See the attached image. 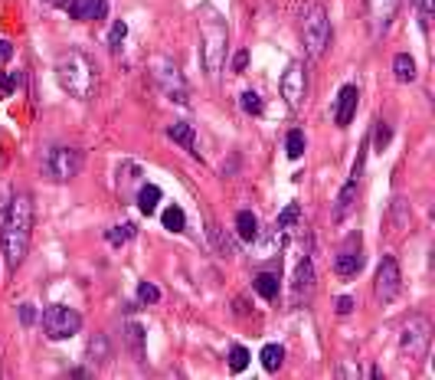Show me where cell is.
I'll return each mask as SVG.
<instances>
[{"instance_id":"cell-1","label":"cell","mask_w":435,"mask_h":380,"mask_svg":"<svg viewBox=\"0 0 435 380\" xmlns=\"http://www.w3.org/2000/svg\"><path fill=\"white\" fill-rule=\"evenodd\" d=\"M30 236H33V197L30 193H13L7 203V213H3V229H0V240H3V263L7 269H20V263L26 259L30 249Z\"/></svg>"},{"instance_id":"cell-2","label":"cell","mask_w":435,"mask_h":380,"mask_svg":"<svg viewBox=\"0 0 435 380\" xmlns=\"http://www.w3.org/2000/svg\"><path fill=\"white\" fill-rule=\"evenodd\" d=\"M226 43H229L226 20L216 13V7L203 3L200 7V59H203L206 76H220L226 63Z\"/></svg>"},{"instance_id":"cell-3","label":"cell","mask_w":435,"mask_h":380,"mask_svg":"<svg viewBox=\"0 0 435 380\" xmlns=\"http://www.w3.org/2000/svg\"><path fill=\"white\" fill-rule=\"evenodd\" d=\"M56 79H59L62 92H69L72 99H92L95 89H99V73H95V63L88 59L86 53L69 50L56 59Z\"/></svg>"},{"instance_id":"cell-4","label":"cell","mask_w":435,"mask_h":380,"mask_svg":"<svg viewBox=\"0 0 435 380\" xmlns=\"http://www.w3.org/2000/svg\"><path fill=\"white\" fill-rule=\"evenodd\" d=\"M39 171H43L52 184H66V180H72L75 174H82V151H79V148H69V144H50V148L43 151Z\"/></svg>"},{"instance_id":"cell-5","label":"cell","mask_w":435,"mask_h":380,"mask_svg":"<svg viewBox=\"0 0 435 380\" xmlns=\"http://www.w3.org/2000/svg\"><path fill=\"white\" fill-rule=\"evenodd\" d=\"M301 39H304V50H308L311 59H321L327 53V46H331V20H327V10L321 3H314L301 17Z\"/></svg>"},{"instance_id":"cell-6","label":"cell","mask_w":435,"mask_h":380,"mask_svg":"<svg viewBox=\"0 0 435 380\" xmlns=\"http://www.w3.org/2000/svg\"><path fill=\"white\" fill-rule=\"evenodd\" d=\"M39 325H43V334L50 341H66V338L82 331V315L75 308H66V305H50L39 318Z\"/></svg>"},{"instance_id":"cell-7","label":"cell","mask_w":435,"mask_h":380,"mask_svg":"<svg viewBox=\"0 0 435 380\" xmlns=\"http://www.w3.org/2000/svg\"><path fill=\"white\" fill-rule=\"evenodd\" d=\"M429 344H432V321L423 315H412L406 325H403V334H399V348L403 354H409L412 361H423L429 354Z\"/></svg>"},{"instance_id":"cell-8","label":"cell","mask_w":435,"mask_h":380,"mask_svg":"<svg viewBox=\"0 0 435 380\" xmlns=\"http://www.w3.org/2000/svg\"><path fill=\"white\" fill-rule=\"evenodd\" d=\"M154 79H157L161 92L171 102H177V105H190V89H186V79H184V73L177 69V63H171V59H157V63H154Z\"/></svg>"},{"instance_id":"cell-9","label":"cell","mask_w":435,"mask_h":380,"mask_svg":"<svg viewBox=\"0 0 435 380\" xmlns=\"http://www.w3.org/2000/svg\"><path fill=\"white\" fill-rule=\"evenodd\" d=\"M403 289V272H399V263L393 256H386L383 263L376 266V282H373V292L383 305H389Z\"/></svg>"},{"instance_id":"cell-10","label":"cell","mask_w":435,"mask_h":380,"mask_svg":"<svg viewBox=\"0 0 435 380\" xmlns=\"http://www.w3.org/2000/svg\"><path fill=\"white\" fill-rule=\"evenodd\" d=\"M282 95L291 108H301L308 99V76H304V66H288L285 76H282Z\"/></svg>"},{"instance_id":"cell-11","label":"cell","mask_w":435,"mask_h":380,"mask_svg":"<svg viewBox=\"0 0 435 380\" xmlns=\"http://www.w3.org/2000/svg\"><path fill=\"white\" fill-rule=\"evenodd\" d=\"M354 243H360V233H354V236L347 240V246H344L334 259V272L340 276V279H354V276L363 269V253H360V246L354 249Z\"/></svg>"},{"instance_id":"cell-12","label":"cell","mask_w":435,"mask_h":380,"mask_svg":"<svg viewBox=\"0 0 435 380\" xmlns=\"http://www.w3.org/2000/svg\"><path fill=\"white\" fill-rule=\"evenodd\" d=\"M396 10H399V0H367V13H370L373 37H383L386 30H389Z\"/></svg>"},{"instance_id":"cell-13","label":"cell","mask_w":435,"mask_h":380,"mask_svg":"<svg viewBox=\"0 0 435 380\" xmlns=\"http://www.w3.org/2000/svg\"><path fill=\"white\" fill-rule=\"evenodd\" d=\"M357 105H360V89L357 86H344L337 92V105H334V122L337 128H347L357 115Z\"/></svg>"},{"instance_id":"cell-14","label":"cell","mask_w":435,"mask_h":380,"mask_svg":"<svg viewBox=\"0 0 435 380\" xmlns=\"http://www.w3.org/2000/svg\"><path fill=\"white\" fill-rule=\"evenodd\" d=\"M66 13L72 20H105L108 0H66Z\"/></svg>"},{"instance_id":"cell-15","label":"cell","mask_w":435,"mask_h":380,"mask_svg":"<svg viewBox=\"0 0 435 380\" xmlns=\"http://www.w3.org/2000/svg\"><path fill=\"white\" fill-rule=\"evenodd\" d=\"M311 292H314V263H311L308 256L298 263V269H295V282H291V295H295V305L308 302Z\"/></svg>"},{"instance_id":"cell-16","label":"cell","mask_w":435,"mask_h":380,"mask_svg":"<svg viewBox=\"0 0 435 380\" xmlns=\"http://www.w3.org/2000/svg\"><path fill=\"white\" fill-rule=\"evenodd\" d=\"M357 184H360V178L350 174V180L340 187V193H337V203H334V220L337 223H344V220L350 216V210L357 207Z\"/></svg>"},{"instance_id":"cell-17","label":"cell","mask_w":435,"mask_h":380,"mask_svg":"<svg viewBox=\"0 0 435 380\" xmlns=\"http://www.w3.org/2000/svg\"><path fill=\"white\" fill-rule=\"evenodd\" d=\"M122 334H124V348H128L131 357L141 364V361H144V334H148V331L141 328L137 321H128V325L122 328Z\"/></svg>"},{"instance_id":"cell-18","label":"cell","mask_w":435,"mask_h":380,"mask_svg":"<svg viewBox=\"0 0 435 380\" xmlns=\"http://www.w3.org/2000/svg\"><path fill=\"white\" fill-rule=\"evenodd\" d=\"M167 138L177 141V144L186 148L190 154H197V148H193V144H197V135H193V125H190V122H174V125L167 128Z\"/></svg>"},{"instance_id":"cell-19","label":"cell","mask_w":435,"mask_h":380,"mask_svg":"<svg viewBox=\"0 0 435 380\" xmlns=\"http://www.w3.org/2000/svg\"><path fill=\"white\" fill-rule=\"evenodd\" d=\"M157 207H161V187L141 184V187H137V210L144 216H151V213H157Z\"/></svg>"},{"instance_id":"cell-20","label":"cell","mask_w":435,"mask_h":380,"mask_svg":"<svg viewBox=\"0 0 435 380\" xmlns=\"http://www.w3.org/2000/svg\"><path fill=\"white\" fill-rule=\"evenodd\" d=\"M86 357L92 361V364H108V357H112V344H108V338L105 334H92L88 338V348H86Z\"/></svg>"},{"instance_id":"cell-21","label":"cell","mask_w":435,"mask_h":380,"mask_svg":"<svg viewBox=\"0 0 435 380\" xmlns=\"http://www.w3.org/2000/svg\"><path fill=\"white\" fill-rule=\"evenodd\" d=\"M236 233H239V240H246V243L259 240V220H255L252 210H239L236 213Z\"/></svg>"},{"instance_id":"cell-22","label":"cell","mask_w":435,"mask_h":380,"mask_svg":"<svg viewBox=\"0 0 435 380\" xmlns=\"http://www.w3.org/2000/svg\"><path fill=\"white\" fill-rule=\"evenodd\" d=\"M206 233H210V243H213V249H216V256H223V259L236 256V243H233V236H226V233L216 227V223H210V227H206Z\"/></svg>"},{"instance_id":"cell-23","label":"cell","mask_w":435,"mask_h":380,"mask_svg":"<svg viewBox=\"0 0 435 380\" xmlns=\"http://www.w3.org/2000/svg\"><path fill=\"white\" fill-rule=\"evenodd\" d=\"M252 285H255V292H259L262 298H269V302L278 298V272H259L252 279Z\"/></svg>"},{"instance_id":"cell-24","label":"cell","mask_w":435,"mask_h":380,"mask_svg":"<svg viewBox=\"0 0 435 380\" xmlns=\"http://www.w3.org/2000/svg\"><path fill=\"white\" fill-rule=\"evenodd\" d=\"M393 76L399 82H412L416 79V59H412L409 53H399L396 59H393Z\"/></svg>"},{"instance_id":"cell-25","label":"cell","mask_w":435,"mask_h":380,"mask_svg":"<svg viewBox=\"0 0 435 380\" xmlns=\"http://www.w3.org/2000/svg\"><path fill=\"white\" fill-rule=\"evenodd\" d=\"M164 229H171V233H184L186 229V213H184V207H167V210H164Z\"/></svg>"},{"instance_id":"cell-26","label":"cell","mask_w":435,"mask_h":380,"mask_svg":"<svg viewBox=\"0 0 435 380\" xmlns=\"http://www.w3.org/2000/svg\"><path fill=\"white\" fill-rule=\"evenodd\" d=\"M282 361H285V348L282 344H265L262 348V368L265 370H278Z\"/></svg>"},{"instance_id":"cell-27","label":"cell","mask_w":435,"mask_h":380,"mask_svg":"<svg viewBox=\"0 0 435 380\" xmlns=\"http://www.w3.org/2000/svg\"><path fill=\"white\" fill-rule=\"evenodd\" d=\"M285 154L291 158V161H298L301 154H304V131L301 128H291L285 138Z\"/></svg>"},{"instance_id":"cell-28","label":"cell","mask_w":435,"mask_h":380,"mask_svg":"<svg viewBox=\"0 0 435 380\" xmlns=\"http://www.w3.org/2000/svg\"><path fill=\"white\" fill-rule=\"evenodd\" d=\"M239 105H242V112L246 115H262V108H265V105H262V95L255 89L242 92V95H239Z\"/></svg>"},{"instance_id":"cell-29","label":"cell","mask_w":435,"mask_h":380,"mask_svg":"<svg viewBox=\"0 0 435 380\" xmlns=\"http://www.w3.org/2000/svg\"><path fill=\"white\" fill-rule=\"evenodd\" d=\"M246 368H249V351L242 344H233V348H229V370H233V374H242Z\"/></svg>"},{"instance_id":"cell-30","label":"cell","mask_w":435,"mask_h":380,"mask_svg":"<svg viewBox=\"0 0 435 380\" xmlns=\"http://www.w3.org/2000/svg\"><path fill=\"white\" fill-rule=\"evenodd\" d=\"M298 216H301V207H298V203H288L285 210L278 213V220H275V227H278V229H285V233H288V229H291L295 223H298Z\"/></svg>"},{"instance_id":"cell-31","label":"cell","mask_w":435,"mask_h":380,"mask_svg":"<svg viewBox=\"0 0 435 380\" xmlns=\"http://www.w3.org/2000/svg\"><path fill=\"white\" fill-rule=\"evenodd\" d=\"M135 223H122V227H112L108 229V243L112 246H122V243H128V240H135Z\"/></svg>"},{"instance_id":"cell-32","label":"cell","mask_w":435,"mask_h":380,"mask_svg":"<svg viewBox=\"0 0 435 380\" xmlns=\"http://www.w3.org/2000/svg\"><path fill=\"white\" fill-rule=\"evenodd\" d=\"M137 302L141 305H157L161 302V289L151 285V282H141V285H137Z\"/></svg>"},{"instance_id":"cell-33","label":"cell","mask_w":435,"mask_h":380,"mask_svg":"<svg viewBox=\"0 0 435 380\" xmlns=\"http://www.w3.org/2000/svg\"><path fill=\"white\" fill-rule=\"evenodd\" d=\"M389 138H393V128L386 125L383 118H376V131H373V141H376V151H383L386 144H389Z\"/></svg>"},{"instance_id":"cell-34","label":"cell","mask_w":435,"mask_h":380,"mask_svg":"<svg viewBox=\"0 0 435 380\" xmlns=\"http://www.w3.org/2000/svg\"><path fill=\"white\" fill-rule=\"evenodd\" d=\"M124 37H128V26H124L122 20H118V23H112V30H108V46H112V53L122 50Z\"/></svg>"},{"instance_id":"cell-35","label":"cell","mask_w":435,"mask_h":380,"mask_svg":"<svg viewBox=\"0 0 435 380\" xmlns=\"http://www.w3.org/2000/svg\"><path fill=\"white\" fill-rule=\"evenodd\" d=\"M393 227H396V229L409 227V210H406V203H403V200L393 203Z\"/></svg>"},{"instance_id":"cell-36","label":"cell","mask_w":435,"mask_h":380,"mask_svg":"<svg viewBox=\"0 0 435 380\" xmlns=\"http://www.w3.org/2000/svg\"><path fill=\"white\" fill-rule=\"evenodd\" d=\"M20 86V76L17 73H7V76H0V99H7L13 89Z\"/></svg>"},{"instance_id":"cell-37","label":"cell","mask_w":435,"mask_h":380,"mask_svg":"<svg viewBox=\"0 0 435 380\" xmlns=\"http://www.w3.org/2000/svg\"><path fill=\"white\" fill-rule=\"evenodd\" d=\"M20 321H23V328H33V325H37V308L30 302L20 305Z\"/></svg>"},{"instance_id":"cell-38","label":"cell","mask_w":435,"mask_h":380,"mask_svg":"<svg viewBox=\"0 0 435 380\" xmlns=\"http://www.w3.org/2000/svg\"><path fill=\"white\" fill-rule=\"evenodd\" d=\"M412 3H416L419 17H423V23H429V17L435 13V0H412Z\"/></svg>"},{"instance_id":"cell-39","label":"cell","mask_w":435,"mask_h":380,"mask_svg":"<svg viewBox=\"0 0 435 380\" xmlns=\"http://www.w3.org/2000/svg\"><path fill=\"white\" fill-rule=\"evenodd\" d=\"M354 298H350V295H340V298H337L334 302V308H337V315H350V312H354Z\"/></svg>"},{"instance_id":"cell-40","label":"cell","mask_w":435,"mask_h":380,"mask_svg":"<svg viewBox=\"0 0 435 380\" xmlns=\"http://www.w3.org/2000/svg\"><path fill=\"white\" fill-rule=\"evenodd\" d=\"M246 63H249V53H236V59H233V73H246Z\"/></svg>"},{"instance_id":"cell-41","label":"cell","mask_w":435,"mask_h":380,"mask_svg":"<svg viewBox=\"0 0 435 380\" xmlns=\"http://www.w3.org/2000/svg\"><path fill=\"white\" fill-rule=\"evenodd\" d=\"M10 56H13V46L7 43V39H0V63H7Z\"/></svg>"}]
</instances>
